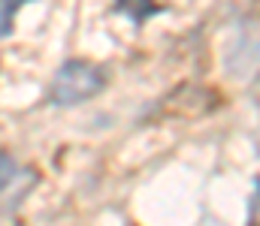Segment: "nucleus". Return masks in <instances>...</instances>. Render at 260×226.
I'll use <instances>...</instances> for the list:
<instances>
[{
  "label": "nucleus",
  "mask_w": 260,
  "mask_h": 226,
  "mask_svg": "<svg viewBox=\"0 0 260 226\" xmlns=\"http://www.w3.org/2000/svg\"><path fill=\"white\" fill-rule=\"evenodd\" d=\"M30 3V0H0V36H9L12 33V21H15V12Z\"/></svg>",
  "instance_id": "4"
},
{
  "label": "nucleus",
  "mask_w": 260,
  "mask_h": 226,
  "mask_svg": "<svg viewBox=\"0 0 260 226\" xmlns=\"http://www.w3.org/2000/svg\"><path fill=\"white\" fill-rule=\"evenodd\" d=\"M118 9L130 15L133 21H145L148 15H154L157 12V6L151 3V0H118Z\"/></svg>",
  "instance_id": "3"
},
{
  "label": "nucleus",
  "mask_w": 260,
  "mask_h": 226,
  "mask_svg": "<svg viewBox=\"0 0 260 226\" xmlns=\"http://www.w3.org/2000/svg\"><path fill=\"white\" fill-rule=\"evenodd\" d=\"M106 84V75L91 61H67L49 84V103L55 106H79L97 97Z\"/></svg>",
  "instance_id": "1"
},
{
  "label": "nucleus",
  "mask_w": 260,
  "mask_h": 226,
  "mask_svg": "<svg viewBox=\"0 0 260 226\" xmlns=\"http://www.w3.org/2000/svg\"><path fill=\"white\" fill-rule=\"evenodd\" d=\"M34 184H37V175L27 166H21L12 154L0 151V199L9 196V205H18Z\"/></svg>",
  "instance_id": "2"
}]
</instances>
